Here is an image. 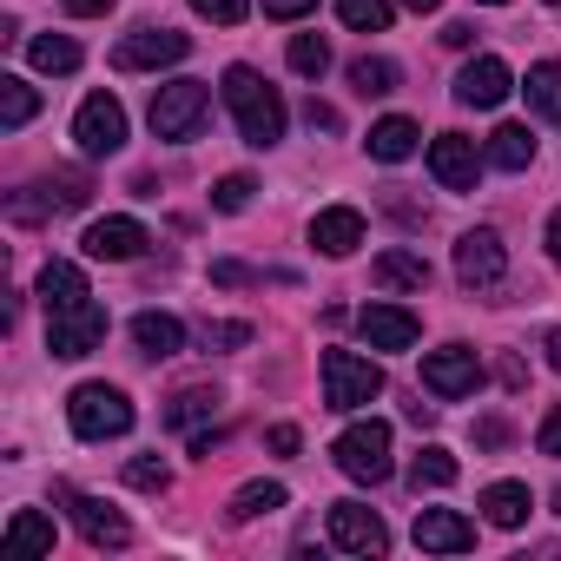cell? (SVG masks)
I'll use <instances>...</instances> for the list:
<instances>
[{
	"label": "cell",
	"instance_id": "cell-1",
	"mask_svg": "<svg viewBox=\"0 0 561 561\" xmlns=\"http://www.w3.org/2000/svg\"><path fill=\"white\" fill-rule=\"evenodd\" d=\"M225 106H231L244 146L271 152L277 139H285V100H277V87L257 67H225Z\"/></svg>",
	"mask_w": 561,
	"mask_h": 561
},
{
	"label": "cell",
	"instance_id": "cell-2",
	"mask_svg": "<svg viewBox=\"0 0 561 561\" xmlns=\"http://www.w3.org/2000/svg\"><path fill=\"white\" fill-rule=\"evenodd\" d=\"M67 423H73V436L106 443V436H126V430H133V403H126V390H113V383H80V390L67 397Z\"/></svg>",
	"mask_w": 561,
	"mask_h": 561
},
{
	"label": "cell",
	"instance_id": "cell-3",
	"mask_svg": "<svg viewBox=\"0 0 561 561\" xmlns=\"http://www.w3.org/2000/svg\"><path fill=\"white\" fill-rule=\"evenodd\" d=\"M331 456H337V469L351 476V482H390V423H377V416H364V423H351L337 443H331Z\"/></svg>",
	"mask_w": 561,
	"mask_h": 561
},
{
	"label": "cell",
	"instance_id": "cell-4",
	"mask_svg": "<svg viewBox=\"0 0 561 561\" xmlns=\"http://www.w3.org/2000/svg\"><path fill=\"white\" fill-rule=\"evenodd\" d=\"M205 113H211V87L205 80H165L159 93H152V133L159 139H198V126H205Z\"/></svg>",
	"mask_w": 561,
	"mask_h": 561
},
{
	"label": "cell",
	"instance_id": "cell-5",
	"mask_svg": "<svg viewBox=\"0 0 561 561\" xmlns=\"http://www.w3.org/2000/svg\"><path fill=\"white\" fill-rule=\"evenodd\" d=\"M383 397V370L357 351H324V403L331 410H364Z\"/></svg>",
	"mask_w": 561,
	"mask_h": 561
},
{
	"label": "cell",
	"instance_id": "cell-6",
	"mask_svg": "<svg viewBox=\"0 0 561 561\" xmlns=\"http://www.w3.org/2000/svg\"><path fill=\"white\" fill-rule=\"evenodd\" d=\"M73 139H80L87 159H113V152L126 146V106H119L113 93L80 100V113H73Z\"/></svg>",
	"mask_w": 561,
	"mask_h": 561
},
{
	"label": "cell",
	"instance_id": "cell-7",
	"mask_svg": "<svg viewBox=\"0 0 561 561\" xmlns=\"http://www.w3.org/2000/svg\"><path fill=\"white\" fill-rule=\"evenodd\" d=\"M502 271H508L502 231L476 225V231H462V238H456V277H462L469 291H495V285H502Z\"/></svg>",
	"mask_w": 561,
	"mask_h": 561
},
{
	"label": "cell",
	"instance_id": "cell-8",
	"mask_svg": "<svg viewBox=\"0 0 561 561\" xmlns=\"http://www.w3.org/2000/svg\"><path fill=\"white\" fill-rule=\"evenodd\" d=\"M185 54H192L185 34H172V27H133V34L113 47V67H119V73H146V67H179Z\"/></svg>",
	"mask_w": 561,
	"mask_h": 561
},
{
	"label": "cell",
	"instance_id": "cell-9",
	"mask_svg": "<svg viewBox=\"0 0 561 561\" xmlns=\"http://www.w3.org/2000/svg\"><path fill=\"white\" fill-rule=\"evenodd\" d=\"M100 344H106V311H100L93 298L47 318V351H54V357H93Z\"/></svg>",
	"mask_w": 561,
	"mask_h": 561
},
{
	"label": "cell",
	"instance_id": "cell-10",
	"mask_svg": "<svg viewBox=\"0 0 561 561\" xmlns=\"http://www.w3.org/2000/svg\"><path fill=\"white\" fill-rule=\"evenodd\" d=\"M476 383H482V364H476L469 344H443V351L423 357V390H430V397L456 403V397H476Z\"/></svg>",
	"mask_w": 561,
	"mask_h": 561
},
{
	"label": "cell",
	"instance_id": "cell-11",
	"mask_svg": "<svg viewBox=\"0 0 561 561\" xmlns=\"http://www.w3.org/2000/svg\"><path fill=\"white\" fill-rule=\"evenodd\" d=\"M331 541H337L344 554H383V548H390V528H383V515L364 508V502H331Z\"/></svg>",
	"mask_w": 561,
	"mask_h": 561
},
{
	"label": "cell",
	"instance_id": "cell-12",
	"mask_svg": "<svg viewBox=\"0 0 561 561\" xmlns=\"http://www.w3.org/2000/svg\"><path fill=\"white\" fill-rule=\"evenodd\" d=\"M430 172H436V185H443V192H476V179H482L476 139H462V133L430 139Z\"/></svg>",
	"mask_w": 561,
	"mask_h": 561
},
{
	"label": "cell",
	"instance_id": "cell-13",
	"mask_svg": "<svg viewBox=\"0 0 561 561\" xmlns=\"http://www.w3.org/2000/svg\"><path fill=\"white\" fill-rule=\"evenodd\" d=\"M508 87H515V80H508V67H502L495 54H476V60L456 73V100H462V106H476V113L502 106V100H508Z\"/></svg>",
	"mask_w": 561,
	"mask_h": 561
},
{
	"label": "cell",
	"instance_id": "cell-14",
	"mask_svg": "<svg viewBox=\"0 0 561 561\" xmlns=\"http://www.w3.org/2000/svg\"><path fill=\"white\" fill-rule=\"evenodd\" d=\"M87 257H106V264H126V257H139L152 238H146V225L139 218H100V225H87Z\"/></svg>",
	"mask_w": 561,
	"mask_h": 561
},
{
	"label": "cell",
	"instance_id": "cell-15",
	"mask_svg": "<svg viewBox=\"0 0 561 561\" xmlns=\"http://www.w3.org/2000/svg\"><path fill=\"white\" fill-rule=\"evenodd\" d=\"M67 508H73V522H80V535H87L93 548H126V541H133L126 515H119V508H106L100 495H67Z\"/></svg>",
	"mask_w": 561,
	"mask_h": 561
},
{
	"label": "cell",
	"instance_id": "cell-16",
	"mask_svg": "<svg viewBox=\"0 0 561 561\" xmlns=\"http://www.w3.org/2000/svg\"><path fill=\"white\" fill-rule=\"evenodd\" d=\"M416 548H430V554H462V548H476V528H469L456 508H416Z\"/></svg>",
	"mask_w": 561,
	"mask_h": 561
},
{
	"label": "cell",
	"instance_id": "cell-17",
	"mask_svg": "<svg viewBox=\"0 0 561 561\" xmlns=\"http://www.w3.org/2000/svg\"><path fill=\"white\" fill-rule=\"evenodd\" d=\"M311 244H318L324 257H351V251L364 244V211H351V205L318 211V218H311Z\"/></svg>",
	"mask_w": 561,
	"mask_h": 561
},
{
	"label": "cell",
	"instance_id": "cell-18",
	"mask_svg": "<svg viewBox=\"0 0 561 561\" xmlns=\"http://www.w3.org/2000/svg\"><path fill=\"white\" fill-rule=\"evenodd\" d=\"M357 331L370 337V351H410L423 324H416V318H410L403 305H370V311L357 318Z\"/></svg>",
	"mask_w": 561,
	"mask_h": 561
},
{
	"label": "cell",
	"instance_id": "cell-19",
	"mask_svg": "<svg viewBox=\"0 0 561 561\" xmlns=\"http://www.w3.org/2000/svg\"><path fill=\"white\" fill-rule=\"evenodd\" d=\"M41 305H47V318L87 305V271L67 264V257H47V264H41Z\"/></svg>",
	"mask_w": 561,
	"mask_h": 561
},
{
	"label": "cell",
	"instance_id": "cell-20",
	"mask_svg": "<svg viewBox=\"0 0 561 561\" xmlns=\"http://www.w3.org/2000/svg\"><path fill=\"white\" fill-rule=\"evenodd\" d=\"M370 285L377 291H423L430 285V257L423 251H383L370 264Z\"/></svg>",
	"mask_w": 561,
	"mask_h": 561
},
{
	"label": "cell",
	"instance_id": "cell-21",
	"mask_svg": "<svg viewBox=\"0 0 561 561\" xmlns=\"http://www.w3.org/2000/svg\"><path fill=\"white\" fill-rule=\"evenodd\" d=\"M133 344H139L152 364H159V357H179V351H185V324L165 318V311H139V318H133Z\"/></svg>",
	"mask_w": 561,
	"mask_h": 561
},
{
	"label": "cell",
	"instance_id": "cell-22",
	"mask_svg": "<svg viewBox=\"0 0 561 561\" xmlns=\"http://www.w3.org/2000/svg\"><path fill=\"white\" fill-rule=\"evenodd\" d=\"M370 159H383V165H403L410 152H416V119H403V113H390V119H377L370 126Z\"/></svg>",
	"mask_w": 561,
	"mask_h": 561
},
{
	"label": "cell",
	"instance_id": "cell-23",
	"mask_svg": "<svg viewBox=\"0 0 561 561\" xmlns=\"http://www.w3.org/2000/svg\"><path fill=\"white\" fill-rule=\"evenodd\" d=\"M528 508H535L528 482H489V489H482V515H489L495 528H522V522H528Z\"/></svg>",
	"mask_w": 561,
	"mask_h": 561
},
{
	"label": "cell",
	"instance_id": "cell-24",
	"mask_svg": "<svg viewBox=\"0 0 561 561\" xmlns=\"http://www.w3.org/2000/svg\"><path fill=\"white\" fill-rule=\"evenodd\" d=\"M522 100H528V113H535V119H561V60H541V67H528V80H522Z\"/></svg>",
	"mask_w": 561,
	"mask_h": 561
},
{
	"label": "cell",
	"instance_id": "cell-25",
	"mask_svg": "<svg viewBox=\"0 0 561 561\" xmlns=\"http://www.w3.org/2000/svg\"><path fill=\"white\" fill-rule=\"evenodd\" d=\"M528 159H535V133H528V126H495V133H489V165L522 172Z\"/></svg>",
	"mask_w": 561,
	"mask_h": 561
},
{
	"label": "cell",
	"instance_id": "cell-26",
	"mask_svg": "<svg viewBox=\"0 0 561 561\" xmlns=\"http://www.w3.org/2000/svg\"><path fill=\"white\" fill-rule=\"evenodd\" d=\"M8 548H14V554H54V522H47L41 508H21V515L8 522Z\"/></svg>",
	"mask_w": 561,
	"mask_h": 561
},
{
	"label": "cell",
	"instance_id": "cell-27",
	"mask_svg": "<svg viewBox=\"0 0 561 561\" xmlns=\"http://www.w3.org/2000/svg\"><path fill=\"white\" fill-rule=\"evenodd\" d=\"M34 113H41V93H34L21 73H8V80H0V126H8V133H21Z\"/></svg>",
	"mask_w": 561,
	"mask_h": 561
},
{
	"label": "cell",
	"instance_id": "cell-28",
	"mask_svg": "<svg viewBox=\"0 0 561 561\" xmlns=\"http://www.w3.org/2000/svg\"><path fill=\"white\" fill-rule=\"evenodd\" d=\"M456 476H462V469H456V456H449V449H436V443H430V449H416V462H410V489H449Z\"/></svg>",
	"mask_w": 561,
	"mask_h": 561
},
{
	"label": "cell",
	"instance_id": "cell-29",
	"mask_svg": "<svg viewBox=\"0 0 561 561\" xmlns=\"http://www.w3.org/2000/svg\"><path fill=\"white\" fill-rule=\"evenodd\" d=\"M271 508H285V482H244V489L231 495V522H257V515H271Z\"/></svg>",
	"mask_w": 561,
	"mask_h": 561
},
{
	"label": "cell",
	"instance_id": "cell-30",
	"mask_svg": "<svg viewBox=\"0 0 561 561\" xmlns=\"http://www.w3.org/2000/svg\"><path fill=\"white\" fill-rule=\"evenodd\" d=\"M27 60H34L41 73H73V67H80V47H73L67 34H41V41H27Z\"/></svg>",
	"mask_w": 561,
	"mask_h": 561
},
{
	"label": "cell",
	"instance_id": "cell-31",
	"mask_svg": "<svg viewBox=\"0 0 561 561\" xmlns=\"http://www.w3.org/2000/svg\"><path fill=\"white\" fill-rule=\"evenodd\" d=\"M351 87L364 93V100H383V93H397V60H351Z\"/></svg>",
	"mask_w": 561,
	"mask_h": 561
},
{
	"label": "cell",
	"instance_id": "cell-32",
	"mask_svg": "<svg viewBox=\"0 0 561 561\" xmlns=\"http://www.w3.org/2000/svg\"><path fill=\"white\" fill-rule=\"evenodd\" d=\"M337 21L357 34H383L390 27V0H337Z\"/></svg>",
	"mask_w": 561,
	"mask_h": 561
},
{
	"label": "cell",
	"instance_id": "cell-33",
	"mask_svg": "<svg viewBox=\"0 0 561 561\" xmlns=\"http://www.w3.org/2000/svg\"><path fill=\"white\" fill-rule=\"evenodd\" d=\"M324 67H331V41H324V34H298V41H291V73L324 80Z\"/></svg>",
	"mask_w": 561,
	"mask_h": 561
},
{
	"label": "cell",
	"instance_id": "cell-34",
	"mask_svg": "<svg viewBox=\"0 0 561 561\" xmlns=\"http://www.w3.org/2000/svg\"><path fill=\"white\" fill-rule=\"evenodd\" d=\"M211 403H218L211 390H179L172 410H165V430H198V423L211 416Z\"/></svg>",
	"mask_w": 561,
	"mask_h": 561
},
{
	"label": "cell",
	"instance_id": "cell-35",
	"mask_svg": "<svg viewBox=\"0 0 561 561\" xmlns=\"http://www.w3.org/2000/svg\"><path fill=\"white\" fill-rule=\"evenodd\" d=\"M47 192H54V205H60V211H80V205L93 198V185H87L80 172H54V185H47Z\"/></svg>",
	"mask_w": 561,
	"mask_h": 561
},
{
	"label": "cell",
	"instance_id": "cell-36",
	"mask_svg": "<svg viewBox=\"0 0 561 561\" xmlns=\"http://www.w3.org/2000/svg\"><path fill=\"white\" fill-rule=\"evenodd\" d=\"M251 192H257V185H251L244 172H231V179H218V185H211V205H218V211H244V205H251Z\"/></svg>",
	"mask_w": 561,
	"mask_h": 561
},
{
	"label": "cell",
	"instance_id": "cell-37",
	"mask_svg": "<svg viewBox=\"0 0 561 561\" xmlns=\"http://www.w3.org/2000/svg\"><path fill=\"white\" fill-rule=\"evenodd\" d=\"M126 482H133V489H165L172 469H165L159 456H133V462H126Z\"/></svg>",
	"mask_w": 561,
	"mask_h": 561
},
{
	"label": "cell",
	"instance_id": "cell-38",
	"mask_svg": "<svg viewBox=\"0 0 561 561\" xmlns=\"http://www.w3.org/2000/svg\"><path fill=\"white\" fill-rule=\"evenodd\" d=\"M192 14H205V21H218V27H238V21L251 14V0H192Z\"/></svg>",
	"mask_w": 561,
	"mask_h": 561
},
{
	"label": "cell",
	"instance_id": "cell-39",
	"mask_svg": "<svg viewBox=\"0 0 561 561\" xmlns=\"http://www.w3.org/2000/svg\"><path fill=\"white\" fill-rule=\"evenodd\" d=\"M205 344H218V351H238V344H251V324H205Z\"/></svg>",
	"mask_w": 561,
	"mask_h": 561
},
{
	"label": "cell",
	"instance_id": "cell-40",
	"mask_svg": "<svg viewBox=\"0 0 561 561\" xmlns=\"http://www.w3.org/2000/svg\"><path fill=\"white\" fill-rule=\"evenodd\" d=\"M311 8H318V0H264L271 21H298V14H311Z\"/></svg>",
	"mask_w": 561,
	"mask_h": 561
},
{
	"label": "cell",
	"instance_id": "cell-41",
	"mask_svg": "<svg viewBox=\"0 0 561 561\" xmlns=\"http://www.w3.org/2000/svg\"><path fill=\"white\" fill-rule=\"evenodd\" d=\"M305 119H311V133H337V113H331L324 100H311V106H305Z\"/></svg>",
	"mask_w": 561,
	"mask_h": 561
},
{
	"label": "cell",
	"instance_id": "cell-42",
	"mask_svg": "<svg viewBox=\"0 0 561 561\" xmlns=\"http://www.w3.org/2000/svg\"><path fill=\"white\" fill-rule=\"evenodd\" d=\"M535 443H541V456H561V410L541 423V436H535Z\"/></svg>",
	"mask_w": 561,
	"mask_h": 561
},
{
	"label": "cell",
	"instance_id": "cell-43",
	"mask_svg": "<svg viewBox=\"0 0 561 561\" xmlns=\"http://www.w3.org/2000/svg\"><path fill=\"white\" fill-rule=\"evenodd\" d=\"M67 14H80V21H93V14H113V0H60Z\"/></svg>",
	"mask_w": 561,
	"mask_h": 561
},
{
	"label": "cell",
	"instance_id": "cell-44",
	"mask_svg": "<svg viewBox=\"0 0 561 561\" xmlns=\"http://www.w3.org/2000/svg\"><path fill=\"white\" fill-rule=\"evenodd\" d=\"M476 443H482V449H502V443H508V423H476Z\"/></svg>",
	"mask_w": 561,
	"mask_h": 561
},
{
	"label": "cell",
	"instance_id": "cell-45",
	"mask_svg": "<svg viewBox=\"0 0 561 561\" xmlns=\"http://www.w3.org/2000/svg\"><path fill=\"white\" fill-rule=\"evenodd\" d=\"M271 449H277V456H291V449H298V430H291V423H277V430H271Z\"/></svg>",
	"mask_w": 561,
	"mask_h": 561
},
{
	"label": "cell",
	"instance_id": "cell-46",
	"mask_svg": "<svg viewBox=\"0 0 561 561\" xmlns=\"http://www.w3.org/2000/svg\"><path fill=\"white\" fill-rule=\"evenodd\" d=\"M476 41V27L469 21H456V27H443V47H469Z\"/></svg>",
	"mask_w": 561,
	"mask_h": 561
},
{
	"label": "cell",
	"instance_id": "cell-47",
	"mask_svg": "<svg viewBox=\"0 0 561 561\" xmlns=\"http://www.w3.org/2000/svg\"><path fill=\"white\" fill-rule=\"evenodd\" d=\"M548 257H554V264H561V211H554V218H548Z\"/></svg>",
	"mask_w": 561,
	"mask_h": 561
},
{
	"label": "cell",
	"instance_id": "cell-48",
	"mask_svg": "<svg viewBox=\"0 0 561 561\" xmlns=\"http://www.w3.org/2000/svg\"><path fill=\"white\" fill-rule=\"evenodd\" d=\"M548 364L561 370V331H548Z\"/></svg>",
	"mask_w": 561,
	"mask_h": 561
},
{
	"label": "cell",
	"instance_id": "cell-49",
	"mask_svg": "<svg viewBox=\"0 0 561 561\" xmlns=\"http://www.w3.org/2000/svg\"><path fill=\"white\" fill-rule=\"evenodd\" d=\"M403 8H410V14H436V8H443V0H403Z\"/></svg>",
	"mask_w": 561,
	"mask_h": 561
},
{
	"label": "cell",
	"instance_id": "cell-50",
	"mask_svg": "<svg viewBox=\"0 0 561 561\" xmlns=\"http://www.w3.org/2000/svg\"><path fill=\"white\" fill-rule=\"evenodd\" d=\"M476 8H508V0H476Z\"/></svg>",
	"mask_w": 561,
	"mask_h": 561
},
{
	"label": "cell",
	"instance_id": "cell-51",
	"mask_svg": "<svg viewBox=\"0 0 561 561\" xmlns=\"http://www.w3.org/2000/svg\"><path fill=\"white\" fill-rule=\"evenodd\" d=\"M554 515H561V489H554Z\"/></svg>",
	"mask_w": 561,
	"mask_h": 561
},
{
	"label": "cell",
	"instance_id": "cell-52",
	"mask_svg": "<svg viewBox=\"0 0 561 561\" xmlns=\"http://www.w3.org/2000/svg\"><path fill=\"white\" fill-rule=\"evenodd\" d=\"M554 8H561V0H554Z\"/></svg>",
	"mask_w": 561,
	"mask_h": 561
}]
</instances>
